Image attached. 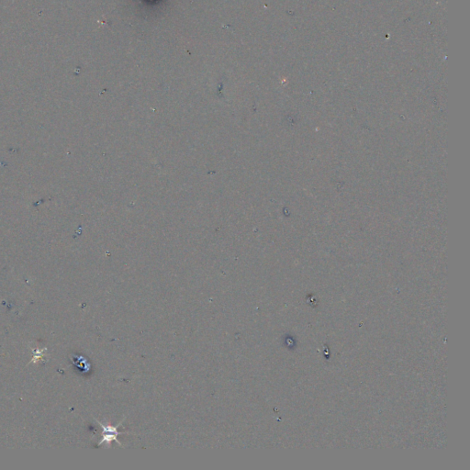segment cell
Wrapping results in <instances>:
<instances>
[{"label":"cell","mask_w":470,"mask_h":470,"mask_svg":"<svg viewBox=\"0 0 470 470\" xmlns=\"http://www.w3.org/2000/svg\"><path fill=\"white\" fill-rule=\"evenodd\" d=\"M98 422L99 423V425L103 429V438L98 443V446H99V445H102L103 443H107V445H110V443L113 442V441H115L119 445L122 446V443L117 439V436H118L119 434H121V433H119V432L117 431V429L122 424V421H121V422L119 423L118 426L104 425V424H102V423L99 422V421H98Z\"/></svg>","instance_id":"obj_1"}]
</instances>
